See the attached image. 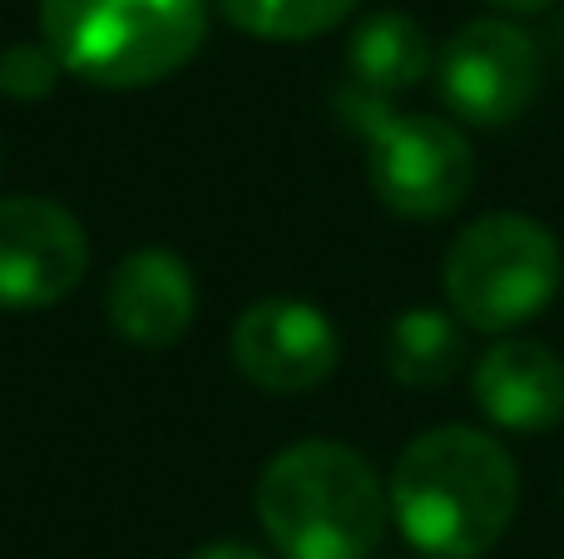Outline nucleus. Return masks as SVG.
<instances>
[{
	"mask_svg": "<svg viewBox=\"0 0 564 559\" xmlns=\"http://www.w3.org/2000/svg\"><path fill=\"white\" fill-rule=\"evenodd\" d=\"M337 109L361 139H367V178L371 194L401 218L456 213L476 188V149L451 119L436 114H401L387 99L341 89Z\"/></svg>",
	"mask_w": 564,
	"mask_h": 559,
	"instance_id": "5",
	"label": "nucleus"
},
{
	"mask_svg": "<svg viewBox=\"0 0 564 559\" xmlns=\"http://www.w3.org/2000/svg\"><path fill=\"white\" fill-rule=\"evenodd\" d=\"M476 406L490 426L516 436L555 431L564 421V362L545 342L506 337L476 362Z\"/></svg>",
	"mask_w": 564,
	"mask_h": 559,
	"instance_id": "10",
	"label": "nucleus"
},
{
	"mask_svg": "<svg viewBox=\"0 0 564 559\" xmlns=\"http://www.w3.org/2000/svg\"><path fill=\"white\" fill-rule=\"evenodd\" d=\"M258 525L282 559H371L391 501L367 456L341 441H297L258 475Z\"/></svg>",
	"mask_w": 564,
	"mask_h": 559,
	"instance_id": "2",
	"label": "nucleus"
},
{
	"mask_svg": "<svg viewBox=\"0 0 564 559\" xmlns=\"http://www.w3.org/2000/svg\"><path fill=\"white\" fill-rule=\"evenodd\" d=\"M188 559H273V555H263L258 545H243V540H218V545H204V550Z\"/></svg>",
	"mask_w": 564,
	"mask_h": 559,
	"instance_id": "15",
	"label": "nucleus"
},
{
	"mask_svg": "<svg viewBox=\"0 0 564 559\" xmlns=\"http://www.w3.org/2000/svg\"><path fill=\"white\" fill-rule=\"evenodd\" d=\"M105 313H109V327L124 342L144 347V352H164V347H174L194 327V313H198L194 273L169 248H139L109 277Z\"/></svg>",
	"mask_w": 564,
	"mask_h": 559,
	"instance_id": "9",
	"label": "nucleus"
},
{
	"mask_svg": "<svg viewBox=\"0 0 564 559\" xmlns=\"http://www.w3.org/2000/svg\"><path fill=\"white\" fill-rule=\"evenodd\" d=\"M466 362V332L441 307H406L387 332V372L401 386H446Z\"/></svg>",
	"mask_w": 564,
	"mask_h": 559,
	"instance_id": "12",
	"label": "nucleus"
},
{
	"mask_svg": "<svg viewBox=\"0 0 564 559\" xmlns=\"http://www.w3.org/2000/svg\"><path fill=\"white\" fill-rule=\"evenodd\" d=\"M234 366L268 396H302L337 372V327L297 297H263L234 322Z\"/></svg>",
	"mask_w": 564,
	"mask_h": 559,
	"instance_id": "8",
	"label": "nucleus"
},
{
	"mask_svg": "<svg viewBox=\"0 0 564 559\" xmlns=\"http://www.w3.org/2000/svg\"><path fill=\"white\" fill-rule=\"evenodd\" d=\"M59 59L45 50V40H20V45L0 50V95L10 99H45L59 85Z\"/></svg>",
	"mask_w": 564,
	"mask_h": 559,
	"instance_id": "14",
	"label": "nucleus"
},
{
	"mask_svg": "<svg viewBox=\"0 0 564 559\" xmlns=\"http://www.w3.org/2000/svg\"><path fill=\"white\" fill-rule=\"evenodd\" d=\"M496 10H506V15H535V10H545L550 0H490Z\"/></svg>",
	"mask_w": 564,
	"mask_h": 559,
	"instance_id": "16",
	"label": "nucleus"
},
{
	"mask_svg": "<svg viewBox=\"0 0 564 559\" xmlns=\"http://www.w3.org/2000/svg\"><path fill=\"white\" fill-rule=\"evenodd\" d=\"M436 89L456 119L506 129L540 95V45L516 20H466L436 55Z\"/></svg>",
	"mask_w": 564,
	"mask_h": 559,
	"instance_id": "6",
	"label": "nucleus"
},
{
	"mask_svg": "<svg viewBox=\"0 0 564 559\" xmlns=\"http://www.w3.org/2000/svg\"><path fill=\"white\" fill-rule=\"evenodd\" d=\"M89 273L85 223L55 198H0V313L55 307Z\"/></svg>",
	"mask_w": 564,
	"mask_h": 559,
	"instance_id": "7",
	"label": "nucleus"
},
{
	"mask_svg": "<svg viewBox=\"0 0 564 559\" xmlns=\"http://www.w3.org/2000/svg\"><path fill=\"white\" fill-rule=\"evenodd\" d=\"M387 501L416 555L480 559L516 520L520 471L490 431L431 426L397 456Z\"/></svg>",
	"mask_w": 564,
	"mask_h": 559,
	"instance_id": "1",
	"label": "nucleus"
},
{
	"mask_svg": "<svg viewBox=\"0 0 564 559\" xmlns=\"http://www.w3.org/2000/svg\"><path fill=\"white\" fill-rule=\"evenodd\" d=\"M357 6L361 0H218V10H224L243 35L282 40V45L327 35V30H337Z\"/></svg>",
	"mask_w": 564,
	"mask_h": 559,
	"instance_id": "13",
	"label": "nucleus"
},
{
	"mask_svg": "<svg viewBox=\"0 0 564 559\" xmlns=\"http://www.w3.org/2000/svg\"><path fill=\"white\" fill-rule=\"evenodd\" d=\"M441 287L466 327L516 332L560 293V243L530 213H486L446 248Z\"/></svg>",
	"mask_w": 564,
	"mask_h": 559,
	"instance_id": "4",
	"label": "nucleus"
},
{
	"mask_svg": "<svg viewBox=\"0 0 564 559\" xmlns=\"http://www.w3.org/2000/svg\"><path fill=\"white\" fill-rule=\"evenodd\" d=\"M40 40L95 89L174 79L208 40V0H40Z\"/></svg>",
	"mask_w": 564,
	"mask_h": 559,
	"instance_id": "3",
	"label": "nucleus"
},
{
	"mask_svg": "<svg viewBox=\"0 0 564 559\" xmlns=\"http://www.w3.org/2000/svg\"><path fill=\"white\" fill-rule=\"evenodd\" d=\"M347 69H351V89L391 99L416 89L436 69V50H431V35L421 30V20L401 15V10H377V15H367L351 30Z\"/></svg>",
	"mask_w": 564,
	"mask_h": 559,
	"instance_id": "11",
	"label": "nucleus"
}]
</instances>
